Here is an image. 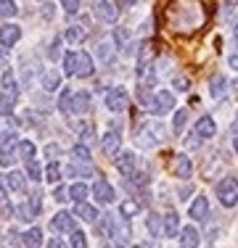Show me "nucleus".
Here are the masks:
<instances>
[{
    "mask_svg": "<svg viewBox=\"0 0 238 248\" xmlns=\"http://www.w3.org/2000/svg\"><path fill=\"white\" fill-rule=\"evenodd\" d=\"M228 63H230V69H233V72H238V53H236V56H230V58H228Z\"/></svg>",
    "mask_w": 238,
    "mask_h": 248,
    "instance_id": "56",
    "label": "nucleus"
},
{
    "mask_svg": "<svg viewBox=\"0 0 238 248\" xmlns=\"http://www.w3.org/2000/svg\"><path fill=\"white\" fill-rule=\"evenodd\" d=\"M114 45H117V48H122L124 53H133L135 50L133 45H130V29H124V27L114 29Z\"/></svg>",
    "mask_w": 238,
    "mask_h": 248,
    "instance_id": "20",
    "label": "nucleus"
},
{
    "mask_svg": "<svg viewBox=\"0 0 238 248\" xmlns=\"http://www.w3.org/2000/svg\"><path fill=\"white\" fill-rule=\"evenodd\" d=\"M40 82H43L45 93H53V90H58V85H61V77H58L56 72H51V69H45L43 77H40Z\"/></svg>",
    "mask_w": 238,
    "mask_h": 248,
    "instance_id": "22",
    "label": "nucleus"
},
{
    "mask_svg": "<svg viewBox=\"0 0 238 248\" xmlns=\"http://www.w3.org/2000/svg\"><path fill=\"white\" fill-rule=\"evenodd\" d=\"M51 227L56 230V232H71V230H74V217H71L69 211H61V214H56L51 219Z\"/></svg>",
    "mask_w": 238,
    "mask_h": 248,
    "instance_id": "13",
    "label": "nucleus"
},
{
    "mask_svg": "<svg viewBox=\"0 0 238 248\" xmlns=\"http://www.w3.org/2000/svg\"><path fill=\"white\" fill-rule=\"evenodd\" d=\"M74 248H85L87 246V238H85V232H80V230H71V240H69Z\"/></svg>",
    "mask_w": 238,
    "mask_h": 248,
    "instance_id": "45",
    "label": "nucleus"
},
{
    "mask_svg": "<svg viewBox=\"0 0 238 248\" xmlns=\"http://www.w3.org/2000/svg\"><path fill=\"white\" fill-rule=\"evenodd\" d=\"M58 180H61V167L56 161H51L45 167V182H58Z\"/></svg>",
    "mask_w": 238,
    "mask_h": 248,
    "instance_id": "40",
    "label": "nucleus"
},
{
    "mask_svg": "<svg viewBox=\"0 0 238 248\" xmlns=\"http://www.w3.org/2000/svg\"><path fill=\"white\" fill-rule=\"evenodd\" d=\"M16 214H19L16 219H21V222H32L34 217L40 214V196H37V193L32 196V201H24L19 209H16Z\"/></svg>",
    "mask_w": 238,
    "mask_h": 248,
    "instance_id": "9",
    "label": "nucleus"
},
{
    "mask_svg": "<svg viewBox=\"0 0 238 248\" xmlns=\"http://www.w3.org/2000/svg\"><path fill=\"white\" fill-rule=\"evenodd\" d=\"M5 182L14 193H24V174L21 172H8L5 174Z\"/></svg>",
    "mask_w": 238,
    "mask_h": 248,
    "instance_id": "30",
    "label": "nucleus"
},
{
    "mask_svg": "<svg viewBox=\"0 0 238 248\" xmlns=\"http://www.w3.org/2000/svg\"><path fill=\"white\" fill-rule=\"evenodd\" d=\"M164 235L167 238H177V235H180V217H177L175 211L164 214Z\"/></svg>",
    "mask_w": 238,
    "mask_h": 248,
    "instance_id": "19",
    "label": "nucleus"
},
{
    "mask_svg": "<svg viewBox=\"0 0 238 248\" xmlns=\"http://www.w3.org/2000/svg\"><path fill=\"white\" fill-rule=\"evenodd\" d=\"M233 11H236V5L233 3H222V8H220V19H230V16H233Z\"/></svg>",
    "mask_w": 238,
    "mask_h": 248,
    "instance_id": "50",
    "label": "nucleus"
},
{
    "mask_svg": "<svg viewBox=\"0 0 238 248\" xmlns=\"http://www.w3.org/2000/svg\"><path fill=\"white\" fill-rule=\"evenodd\" d=\"M45 156H48V161H56L58 156H61V148H58L56 143H51V145H45Z\"/></svg>",
    "mask_w": 238,
    "mask_h": 248,
    "instance_id": "47",
    "label": "nucleus"
},
{
    "mask_svg": "<svg viewBox=\"0 0 238 248\" xmlns=\"http://www.w3.org/2000/svg\"><path fill=\"white\" fill-rule=\"evenodd\" d=\"M199 138H204V140H209V138H214V132H217V124H214V119L212 116H201L199 122H196V129H193Z\"/></svg>",
    "mask_w": 238,
    "mask_h": 248,
    "instance_id": "14",
    "label": "nucleus"
},
{
    "mask_svg": "<svg viewBox=\"0 0 238 248\" xmlns=\"http://www.w3.org/2000/svg\"><path fill=\"white\" fill-rule=\"evenodd\" d=\"M93 14L98 16V19L103 21V24H114V21H117V16H119V5L109 3V0H95Z\"/></svg>",
    "mask_w": 238,
    "mask_h": 248,
    "instance_id": "6",
    "label": "nucleus"
},
{
    "mask_svg": "<svg viewBox=\"0 0 238 248\" xmlns=\"http://www.w3.org/2000/svg\"><path fill=\"white\" fill-rule=\"evenodd\" d=\"M98 232L106 235V238H117V232H119L117 217L114 214H103V219H101V224H98Z\"/></svg>",
    "mask_w": 238,
    "mask_h": 248,
    "instance_id": "18",
    "label": "nucleus"
},
{
    "mask_svg": "<svg viewBox=\"0 0 238 248\" xmlns=\"http://www.w3.org/2000/svg\"><path fill=\"white\" fill-rule=\"evenodd\" d=\"M14 129H16V122L11 119V116H3V122H0V143L3 140H8V138H14Z\"/></svg>",
    "mask_w": 238,
    "mask_h": 248,
    "instance_id": "31",
    "label": "nucleus"
},
{
    "mask_svg": "<svg viewBox=\"0 0 238 248\" xmlns=\"http://www.w3.org/2000/svg\"><path fill=\"white\" fill-rule=\"evenodd\" d=\"M0 214H3V219L14 217V206H11V201L5 198V193H0Z\"/></svg>",
    "mask_w": 238,
    "mask_h": 248,
    "instance_id": "44",
    "label": "nucleus"
},
{
    "mask_svg": "<svg viewBox=\"0 0 238 248\" xmlns=\"http://www.w3.org/2000/svg\"><path fill=\"white\" fill-rule=\"evenodd\" d=\"M214 193H217L220 203H222L225 209H233V206L238 203V177L228 174L225 180H220L217 187H214Z\"/></svg>",
    "mask_w": 238,
    "mask_h": 248,
    "instance_id": "3",
    "label": "nucleus"
},
{
    "mask_svg": "<svg viewBox=\"0 0 238 248\" xmlns=\"http://www.w3.org/2000/svg\"><path fill=\"white\" fill-rule=\"evenodd\" d=\"M146 230L151 235H162L164 232V217H159V214H153V211H151V214L146 217Z\"/></svg>",
    "mask_w": 238,
    "mask_h": 248,
    "instance_id": "24",
    "label": "nucleus"
},
{
    "mask_svg": "<svg viewBox=\"0 0 238 248\" xmlns=\"http://www.w3.org/2000/svg\"><path fill=\"white\" fill-rule=\"evenodd\" d=\"M16 151H19V156H21L27 164H29V161H34V145L29 143V140H21L19 148H16Z\"/></svg>",
    "mask_w": 238,
    "mask_h": 248,
    "instance_id": "36",
    "label": "nucleus"
},
{
    "mask_svg": "<svg viewBox=\"0 0 238 248\" xmlns=\"http://www.w3.org/2000/svg\"><path fill=\"white\" fill-rule=\"evenodd\" d=\"M95 74V66H93V58L87 56V53H80L77 56V77H82V79H87V77Z\"/></svg>",
    "mask_w": 238,
    "mask_h": 248,
    "instance_id": "16",
    "label": "nucleus"
},
{
    "mask_svg": "<svg viewBox=\"0 0 238 248\" xmlns=\"http://www.w3.org/2000/svg\"><path fill=\"white\" fill-rule=\"evenodd\" d=\"M190 193H193V187H190V185H183L180 190H177V198H180V201H188Z\"/></svg>",
    "mask_w": 238,
    "mask_h": 248,
    "instance_id": "53",
    "label": "nucleus"
},
{
    "mask_svg": "<svg viewBox=\"0 0 238 248\" xmlns=\"http://www.w3.org/2000/svg\"><path fill=\"white\" fill-rule=\"evenodd\" d=\"M233 43L238 45V16H236V24H233Z\"/></svg>",
    "mask_w": 238,
    "mask_h": 248,
    "instance_id": "57",
    "label": "nucleus"
},
{
    "mask_svg": "<svg viewBox=\"0 0 238 248\" xmlns=\"http://www.w3.org/2000/svg\"><path fill=\"white\" fill-rule=\"evenodd\" d=\"M21 243H24V246H43V232H40L37 227H32L29 232H24Z\"/></svg>",
    "mask_w": 238,
    "mask_h": 248,
    "instance_id": "33",
    "label": "nucleus"
},
{
    "mask_svg": "<svg viewBox=\"0 0 238 248\" xmlns=\"http://www.w3.org/2000/svg\"><path fill=\"white\" fill-rule=\"evenodd\" d=\"M19 37H21V27H16V24H3L0 27V45H3V48L16 45Z\"/></svg>",
    "mask_w": 238,
    "mask_h": 248,
    "instance_id": "12",
    "label": "nucleus"
},
{
    "mask_svg": "<svg viewBox=\"0 0 238 248\" xmlns=\"http://www.w3.org/2000/svg\"><path fill=\"white\" fill-rule=\"evenodd\" d=\"M117 169H119V172H122L124 177H127V174L135 169V153L119 151V153H117Z\"/></svg>",
    "mask_w": 238,
    "mask_h": 248,
    "instance_id": "15",
    "label": "nucleus"
},
{
    "mask_svg": "<svg viewBox=\"0 0 238 248\" xmlns=\"http://www.w3.org/2000/svg\"><path fill=\"white\" fill-rule=\"evenodd\" d=\"M93 196H95V201L98 203H111L117 196H114V187L109 185V182L101 177V180H95V185H93Z\"/></svg>",
    "mask_w": 238,
    "mask_h": 248,
    "instance_id": "11",
    "label": "nucleus"
},
{
    "mask_svg": "<svg viewBox=\"0 0 238 248\" xmlns=\"http://www.w3.org/2000/svg\"><path fill=\"white\" fill-rule=\"evenodd\" d=\"M77 56L80 53H67L64 56V74L67 77H77Z\"/></svg>",
    "mask_w": 238,
    "mask_h": 248,
    "instance_id": "34",
    "label": "nucleus"
},
{
    "mask_svg": "<svg viewBox=\"0 0 238 248\" xmlns=\"http://www.w3.org/2000/svg\"><path fill=\"white\" fill-rule=\"evenodd\" d=\"M43 19H53V3L43 5Z\"/></svg>",
    "mask_w": 238,
    "mask_h": 248,
    "instance_id": "54",
    "label": "nucleus"
},
{
    "mask_svg": "<svg viewBox=\"0 0 238 248\" xmlns=\"http://www.w3.org/2000/svg\"><path fill=\"white\" fill-rule=\"evenodd\" d=\"M58 111L61 114H74V95H71V90H64L58 95Z\"/></svg>",
    "mask_w": 238,
    "mask_h": 248,
    "instance_id": "27",
    "label": "nucleus"
},
{
    "mask_svg": "<svg viewBox=\"0 0 238 248\" xmlns=\"http://www.w3.org/2000/svg\"><path fill=\"white\" fill-rule=\"evenodd\" d=\"M225 90H228V79H225L222 74H214L212 79H209V95L214 100H220V98L225 95Z\"/></svg>",
    "mask_w": 238,
    "mask_h": 248,
    "instance_id": "17",
    "label": "nucleus"
},
{
    "mask_svg": "<svg viewBox=\"0 0 238 248\" xmlns=\"http://www.w3.org/2000/svg\"><path fill=\"white\" fill-rule=\"evenodd\" d=\"M172 85H175V90L186 93L188 87H190V82H188V77H175V79H172Z\"/></svg>",
    "mask_w": 238,
    "mask_h": 248,
    "instance_id": "49",
    "label": "nucleus"
},
{
    "mask_svg": "<svg viewBox=\"0 0 238 248\" xmlns=\"http://www.w3.org/2000/svg\"><path fill=\"white\" fill-rule=\"evenodd\" d=\"M186 122H188V108H177L175 111V132H183Z\"/></svg>",
    "mask_w": 238,
    "mask_h": 248,
    "instance_id": "42",
    "label": "nucleus"
},
{
    "mask_svg": "<svg viewBox=\"0 0 238 248\" xmlns=\"http://www.w3.org/2000/svg\"><path fill=\"white\" fill-rule=\"evenodd\" d=\"M0 85H3V93H8V95H19V85H16V79H14V72L5 69L3 77H0Z\"/></svg>",
    "mask_w": 238,
    "mask_h": 248,
    "instance_id": "26",
    "label": "nucleus"
},
{
    "mask_svg": "<svg viewBox=\"0 0 238 248\" xmlns=\"http://www.w3.org/2000/svg\"><path fill=\"white\" fill-rule=\"evenodd\" d=\"M85 27H77V24H71V27H67V32H64V37H67V43L69 45H80L82 40H85Z\"/></svg>",
    "mask_w": 238,
    "mask_h": 248,
    "instance_id": "23",
    "label": "nucleus"
},
{
    "mask_svg": "<svg viewBox=\"0 0 238 248\" xmlns=\"http://www.w3.org/2000/svg\"><path fill=\"white\" fill-rule=\"evenodd\" d=\"M130 106V95L124 87H111L109 93H106V108L114 111V114H122V111H127Z\"/></svg>",
    "mask_w": 238,
    "mask_h": 248,
    "instance_id": "5",
    "label": "nucleus"
},
{
    "mask_svg": "<svg viewBox=\"0 0 238 248\" xmlns=\"http://www.w3.org/2000/svg\"><path fill=\"white\" fill-rule=\"evenodd\" d=\"M61 5L67 8V14H77L80 11V0H61Z\"/></svg>",
    "mask_w": 238,
    "mask_h": 248,
    "instance_id": "51",
    "label": "nucleus"
},
{
    "mask_svg": "<svg viewBox=\"0 0 238 248\" xmlns=\"http://www.w3.org/2000/svg\"><path fill=\"white\" fill-rule=\"evenodd\" d=\"M172 174L180 177V180H190V174H193V161L188 158V153H175V156H172Z\"/></svg>",
    "mask_w": 238,
    "mask_h": 248,
    "instance_id": "7",
    "label": "nucleus"
},
{
    "mask_svg": "<svg viewBox=\"0 0 238 248\" xmlns=\"http://www.w3.org/2000/svg\"><path fill=\"white\" fill-rule=\"evenodd\" d=\"M48 58H51V61H58V58H61V37H56L51 43V50H48Z\"/></svg>",
    "mask_w": 238,
    "mask_h": 248,
    "instance_id": "46",
    "label": "nucleus"
},
{
    "mask_svg": "<svg viewBox=\"0 0 238 248\" xmlns=\"http://www.w3.org/2000/svg\"><path fill=\"white\" fill-rule=\"evenodd\" d=\"M233 148H236V153H238V135H233Z\"/></svg>",
    "mask_w": 238,
    "mask_h": 248,
    "instance_id": "58",
    "label": "nucleus"
},
{
    "mask_svg": "<svg viewBox=\"0 0 238 248\" xmlns=\"http://www.w3.org/2000/svg\"><path fill=\"white\" fill-rule=\"evenodd\" d=\"M201 243V235H199V230L190 224V227H183L180 230V246H199Z\"/></svg>",
    "mask_w": 238,
    "mask_h": 248,
    "instance_id": "21",
    "label": "nucleus"
},
{
    "mask_svg": "<svg viewBox=\"0 0 238 248\" xmlns=\"http://www.w3.org/2000/svg\"><path fill=\"white\" fill-rule=\"evenodd\" d=\"M172 108H175V93L172 90H159L156 95H153L151 106H148V111H151L153 116H164V114H170Z\"/></svg>",
    "mask_w": 238,
    "mask_h": 248,
    "instance_id": "4",
    "label": "nucleus"
},
{
    "mask_svg": "<svg viewBox=\"0 0 238 248\" xmlns=\"http://www.w3.org/2000/svg\"><path fill=\"white\" fill-rule=\"evenodd\" d=\"M98 56L103 63H114V48L109 43H98Z\"/></svg>",
    "mask_w": 238,
    "mask_h": 248,
    "instance_id": "39",
    "label": "nucleus"
},
{
    "mask_svg": "<svg viewBox=\"0 0 238 248\" xmlns=\"http://www.w3.org/2000/svg\"><path fill=\"white\" fill-rule=\"evenodd\" d=\"M135 3H138V0H119L117 5H119V8H133Z\"/></svg>",
    "mask_w": 238,
    "mask_h": 248,
    "instance_id": "55",
    "label": "nucleus"
},
{
    "mask_svg": "<svg viewBox=\"0 0 238 248\" xmlns=\"http://www.w3.org/2000/svg\"><path fill=\"white\" fill-rule=\"evenodd\" d=\"M53 198H56L58 203H64V201H67V198H71V196H69V190H67V187H56V193H53Z\"/></svg>",
    "mask_w": 238,
    "mask_h": 248,
    "instance_id": "52",
    "label": "nucleus"
},
{
    "mask_svg": "<svg viewBox=\"0 0 238 248\" xmlns=\"http://www.w3.org/2000/svg\"><path fill=\"white\" fill-rule=\"evenodd\" d=\"M0 193H5V185H3V177H0Z\"/></svg>",
    "mask_w": 238,
    "mask_h": 248,
    "instance_id": "59",
    "label": "nucleus"
},
{
    "mask_svg": "<svg viewBox=\"0 0 238 248\" xmlns=\"http://www.w3.org/2000/svg\"><path fill=\"white\" fill-rule=\"evenodd\" d=\"M87 111H90V93H74V114H87Z\"/></svg>",
    "mask_w": 238,
    "mask_h": 248,
    "instance_id": "25",
    "label": "nucleus"
},
{
    "mask_svg": "<svg viewBox=\"0 0 238 248\" xmlns=\"http://www.w3.org/2000/svg\"><path fill=\"white\" fill-rule=\"evenodd\" d=\"M204 8L196 0H172L167 8V24L175 32H196L199 27H204Z\"/></svg>",
    "mask_w": 238,
    "mask_h": 248,
    "instance_id": "1",
    "label": "nucleus"
},
{
    "mask_svg": "<svg viewBox=\"0 0 238 248\" xmlns=\"http://www.w3.org/2000/svg\"><path fill=\"white\" fill-rule=\"evenodd\" d=\"M80 143H85V145H93L95 143V132H93L90 124H85V127L80 129Z\"/></svg>",
    "mask_w": 238,
    "mask_h": 248,
    "instance_id": "43",
    "label": "nucleus"
},
{
    "mask_svg": "<svg viewBox=\"0 0 238 248\" xmlns=\"http://www.w3.org/2000/svg\"><path fill=\"white\" fill-rule=\"evenodd\" d=\"M71 158H74V161H90V145H85V143L74 145V148H71Z\"/></svg>",
    "mask_w": 238,
    "mask_h": 248,
    "instance_id": "35",
    "label": "nucleus"
},
{
    "mask_svg": "<svg viewBox=\"0 0 238 248\" xmlns=\"http://www.w3.org/2000/svg\"><path fill=\"white\" fill-rule=\"evenodd\" d=\"M167 138V129H164V124H159V122H148V124H143V127L138 129V135H135V143L140 145V148H153V145H159L162 140Z\"/></svg>",
    "mask_w": 238,
    "mask_h": 248,
    "instance_id": "2",
    "label": "nucleus"
},
{
    "mask_svg": "<svg viewBox=\"0 0 238 248\" xmlns=\"http://www.w3.org/2000/svg\"><path fill=\"white\" fill-rule=\"evenodd\" d=\"M119 143H122V135H119V127L114 124L111 132H106L103 140H101V151H103L106 156H117V153H119Z\"/></svg>",
    "mask_w": 238,
    "mask_h": 248,
    "instance_id": "8",
    "label": "nucleus"
},
{
    "mask_svg": "<svg viewBox=\"0 0 238 248\" xmlns=\"http://www.w3.org/2000/svg\"><path fill=\"white\" fill-rule=\"evenodd\" d=\"M138 211H140V203H135V201H122V206H119V217L122 219H133Z\"/></svg>",
    "mask_w": 238,
    "mask_h": 248,
    "instance_id": "29",
    "label": "nucleus"
},
{
    "mask_svg": "<svg viewBox=\"0 0 238 248\" xmlns=\"http://www.w3.org/2000/svg\"><path fill=\"white\" fill-rule=\"evenodd\" d=\"M16 14H19V8H16L14 0H0V16H3V19H11V16H16Z\"/></svg>",
    "mask_w": 238,
    "mask_h": 248,
    "instance_id": "38",
    "label": "nucleus"
},
{
    "mask_svg": "<svg viewBox=\"0 0 238 248\" xmlns=\"http://www.w3.org/2000/svg\"><path fill=\"white\" fill-rule=\"evenodd\" d=\"M87 193H93V190H87L85 182H77V185L69 187V196H71V201H77V203H80V201H85Z\"/></svg>",
    "mask_w": 238,
    "mask_h": 248,
    "instance_id": "32",
    "label": "nucleus"
},
{
    "mask_svg": "<svg viewBox=\"0 0 238 248\" xmlns=\"http://www.w3.org/2000/svg\"><path fill=\"white\" fill-rule=\"evenodd\" d=\"M43 169H40V164H34V161H29L27 164V177H29V180H32V182H40V180H43Z\"/></svg>",
    "mask_w": 238,
    "mask_h": 248,
    "instance_id": "41",
    "label": "nucleus"
},
{
    "mask_svg": "<svg viewBox=\"0 0 238 248\" xmlns=\"http://www.w3.org/2000/svg\"><path fill=\"white\" fill-rule=\"evenodd\" d=\"M14 103H16V95H0V116H11V111H14Z\"/></svg>",
    "mask_w": 238,
    "mask_h": 248,
    "instance_id": "37",
    "label": "nucleus"
},
{
    "mask_svg": "<svg viewBox=\"0 0 238 248\" xmlns=\"http://www.w3.org/2000/svg\"><path fill=\"white\" fill-rule=\"evenodd\" d=\"M236 90H238V82H236Z\"/></svg>",
    "mask_w": 238,
    "mask_h": 248,
    "instance_id": "60",
    "label": "nucleus"
},
{
    "mask_svg": "<svg viewBox=\"0 0 238 248\" xmlns=\"http://www.w3.org/2000/svg\"><path fill=\"white\" fill-rule=\"evenodd\" d=\"M14 161H16L14 151H0V167H11Z\"/></svg>",
    "mask_w": 238,
    "mask_h": 248,
    "instance_id": "48",
    "label": "nucleus"
},
{
    "mask_svg": "<svg viewBox=\"0 0 238 248\" xmlns=\"http://www.w3.org/2000/svg\"><path fill=\"white\" fill-rule=\"evenodd\" d=\"M188 217H190L193 222H206V219H209V201H206L204 196H199L193 203H190Z\"/></svg>",
    "mask_w": 238,
    "mask_h": 248,
    "instance_id": "10",
    "label": "nucleus"
},
{
    "mask_svg": "<svg viewBox=\"0 0 238 248\" xmlns=\"http://www.w3.org/2000/svg\"><path fill=\"white\" fill-rule=\"evenodd\" d=\"M77 214H80V219H85V222H95V219H98L95 206L85 203V201H80V203H77Z\"/></svg>",
    "mask_w": 238,
    "mask_h": 248,
    "instance_id": "28",
    "label": "nucleus"
}]
</instances>
